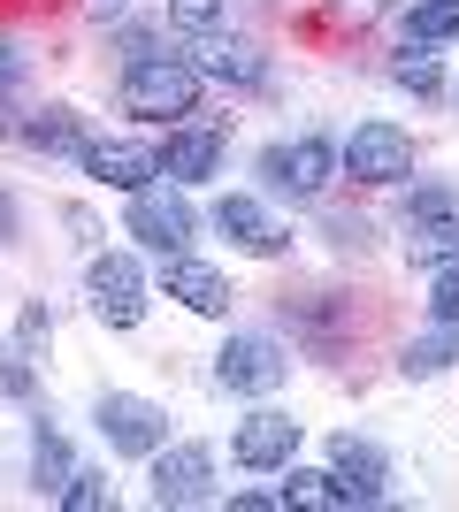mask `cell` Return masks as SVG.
I'll return each instance as SVG.
<instances>
[{
	"label": "cell",
	"mask_w": 459,
	"mask_h": 512,
	"mask_svg": "<svg viewBox=\"0 0 459 512\" xmlns=\"http://www.w3.org/2000/svg\"><path fill=\"white\" fill-rule=\"evenodd\" d=\"M146 299H153V283H146V268H138L131 253H92V268H85L92 321H108V329H138V321H146Z\"/></svg>",
	"instance_id": "7"
},
{
	"label": "cell",
	"mask_w": 459,
	"mask_h": 512,
	"mask_svg": "<svg viewBox=\"0 0 459 512\" xmlns=\"http://www.w3.org/2000/svg\"><path fill=\"white\" fill-rule=\"evenodd\" d=\"M92 428H100V444L115 459H153V451L169 444V406H153L138 390H100L92 398Z\"/></svg>",
	"instance_id": "4"
},
{
	"label": "cell",
	"mask_w": 459,
	"mask_h": 512,
	"mask_svg": "<svg viewBox=\"0 0 459 512\" xmlns=\"http://www.w3.org/2000/svg\"><path fill=\"white\" fill-rule=\"evenodd\" d=\"M215 383L230 390V398H276V390L291 383V352L276 337H261V329H238V337L215 352Z\"/></svg>",
	"instance_id": "6"
},
{
	"label": "cell",
	"mask_w": 459,
	"mask_h": 512,
	"mask_svg": "<svg viewBox=\"0 0 459 512\" xmlns=\"http://www.w3.org/2000/svg\"><path fill=\"white\" fill-rule=\"evenodd\" d=\"M39 375H31V352H0V398H31Z\"/></svg>",
	"instance_id": "27"
},
{
	"label": "cell",
	"mask_w": 459,
	"mask_h": 512,
	"mask_svg": "<svg viewBox=\"0 0 459 512\" xmlns=\"http://www.w3.org/2000/svg\"><path fill=\"white\" fill-rule=\"evenodd\" d=\"M429 321H459V260L429 268Z\"/></svg>",
	"instance_id": "25"
},
{
	"label": "cell",
	"mask_w": 459,
	"mask_h": 512,
	"mask_svg": "<svg viewBox=\"0 0 459 512\" xmlns=\"http://www.w3.org/2000/svg\"><path fill=\"white\" fill-rule=\"evenodd\" d=\"M77 161H85L92 184H108V192H123V199L161 184V146H146V138H92Z\"/></svg>",
	"instance_id": "12"
},
{
	"label": "cell",
	"mask_w": 459,
	"mask_h": 512,
	"mask_svg": "<svg viewBox=\"0 0 459 512\" xmlns=\"http://www.w3.org/2000/svg\"><path fill=\"white\" fill-rule=\"evenodd\" d=\"M398 31L421 46H459V0H406L398 8Z\"/></svg>",
	"instance_id": "19"
},
{
	"label": "cell",
	"mask_w": 459,
	"mask_h": 512,
	"mask_svg": "<svg viewBox=\"0 0 459 512\" xmlns=\"http://www.w3.org/2000/svg\"><path fill=\"white\" fill-rule=\"evenodd\" d=\"M23 85V54H16V46H8V39H0V100H8V92H16Z\"/></svg>",
	"instance_id": "29"
},
{
	"label": "cell",
	"mask_w": 459,
	"mask_h": 512,
	"mask_svg": "<svg viewBox=\"0 0 459 512\" xmlns=\"http://www.w3.org/2000/svg\"><path fill=\"white\" fill-rule=\"evenodd\" d=\"M62 505H69V512H108V505H115V490H108V474H92V467H77V474H69V482H62Z\"/></svg>",
	"instance_id": "24"
},
{
	"label": "cell",
	"mask_w": 459,
	"mask_h": 512,
	"mask_svg": "<svg viewBox=\"0 0 459 512\" xmlns=\"http://www.w3.org/2000/svg\"><path fill=\"white\" fill-rule=\"evenodd\" d=\"M192 230H199V214H192V199H184V184H146V192H131V207H123V237H138L146 253H184L192 245Z\"/></svg>",
	"instance_id": "8"
},
{
	"label": "cell",
	"mask_w": 459,
	"mask_h": 512,
	"mask_svg": "<svg viewBox=\"0 0 459 512\" xmlns=\"http://www.w3.org/2000/svg\"><path fill=\"white\" fill-rule=\"evenodd\" d=\"M0 138H8V115H0Z\"/></svg>",
	"instance_id": "34"
},
{
	"label": "cell",
	"mask_w": 459,
	"mask_h": 512,
	"mask_svg": "<svg viewBox=\"0 0 459 512\" xmlns=\"http://www.w3.org/2000/svg\"><path fill=\"white\" fill-rule=\"evenodd\" d=\"M337 8H352V16H375V8H383V0H337Z\"/></svg>",
	"instance_id": "33"
},
{
	"label": "cell",
	"mask_w": 459,
	"mask_h": 512,
	"mask_svg": "<svg viewBox=\"0 0 459 512\" xmlns=\"http://www.w3.org/2000/svg\"><path fill=\"white\" fill-rule=\"evenodd\" d=\"M230 505H238V512H268V505H284V497H268V490H238Z\"/></svg>",
	"instance_id": "30"
},
{
	"label": "cell",
	"mask_w": 459,
	"mask_h": 512,
	"mask_svg": "<svg viewBox=\"0 0 459 512\" xmlns=\"http://www.w3.org/2000/svg\"><path fill=\"white\" fill-rule=\"evenodd\" d=\"M444 367H459V321H437L429 337L398 352V375H444Z\"/></svg>",
	"instance_id": "20"
},
{
	"label": "cell",
	"mask_w": 459,
	"mask_h": 512,
	"mask_svg": "<svg viewBox=\"0 0 459 512\" xmlns=\"http://www.w3.org/2000/svg\"><path fill=\"white\" fill-rule=\"evenodd\" d=\"M23 146H39V153H85L92 138H85V115L77 107H39V115H23Z\"/></svg>",
	"instance_id": "17"
},
{
	"label": "cell",
	"mask_w": 459,
	"mask_h": 512,
	"mask_svg": "<svg viewBox=\"0 0 459 512\" xmlns=\"http://www.w3.org/2000/svg\"><path fill=\"white\" fill-rule=\"evenodd\" d=\"M8 237H16V199L0 192V245H8Z\"/></svg>",
	"instance_id": "31"
},
{
	"label": "cell",
	"mask_w": 459,
	"mask_h": 512,
	"mask_svg": "<svg viewBox=\"0 0 459 512\" xmlns=\"http://www.w3.org/2000/svg\"><path fill=\"white\" fill-rule=\"evenodd\" d=\"M284 505H306V512H322V505H337V482H329V467H299V459H291L284 467Z\"/></svg>",
	"instance_id": "22"
},
{
	"label": "cell",
	"mask_w": 459,
	"mask_h": 512,
	"mask_svg": "<svg viewBox=\"0 0 459 512\" xmlns=\"http://www.w3.org/2000/svg\"><path fill=\"white\" fill-rule=\"evenodd\" d=\"M85 8H92V16H108V23H115L123 8H131V0H85Z\"/></svg>",
	"instance_id": "32"
},
{
	"label": "cell",
	"mask_w": 459,
	"mask_h": 512,
	"mask_svg": "<svg viewBox=\"0 0 459 512\" xmlns=\"http://www.w3.org/2000/svg\"><path fill=\"white\" fill-rule=\"evenodd\" d=\"M192 69H199V77H215V85H238V92L268 85V54L253 39H222V31L192 39Z\"/></svg>",
	"instance_id": "16"
},
{
	"label": "cell",
	"mask_w": 459,
	"mask_h": 512,
	"mask_svg": "<svg viewBox=\"0 0 459 512\" xmlns=\"http://www.w3.org/2000/svg\"><path fill=\"white\" fill-rule=\"evenodd\" d=\"M161 291H169L184 314H199V321H222V314H230V299H238L230 276L207 268V260H192V253H169V260H161Z\"/></svg>",
	"instance_id": "15"
},
{
	"label": "cell",
	"mask_w": 459,
	"mask_h": 512,
	"mask_svg": "<svg viewBox=\"0 0 459 512\" xmlns=\"http://www.w3.org/2000/svg\"><path fill=\"white\" fill-rule=\"evenodd\" d=\"M39 344H54V314L31 299V306L16 314V352H39Z\"/></svg>",
	"instance_id": "26"
},
{
	"label": "cell",
	"mask_w": 459,
	"mask_h": 512,
	"mask_svg": "<svg viewBox=\"0 0 459 512\" xmlns=\"http://www.w3.org/2000/svg\"><path fill=\"white\" fill-rule=\"evenodd\" d=\"M329 482H337V505H383V482H391V459L368 444V436H337L329 444Z\"/></svg>",
	"instance_id": "14"
},
{
	"label": "cell",
	"mask_w": 459,
	"mask_h": 512,
	"mask_svg": "<svg viewBox=\"0 0 459 512\" xmlns=\"http://www.w3.org/2000/svg\"><path fill=\"white\" fill-rule=\"evenodd\" d=\"M398 222H406V260H414V268L459 260V192L452 184H414Z\"/></svg>",
	"instance_id": "5"
},
{
	"label": "cell",
	"mask_w": 459,
	"mask_h": 512,
	"mask_svg": "<svg viewBox=\"0 0 459 512\" xmlns=\"http://www.w3.org/2000/svg\"><path fill=\"white\" fill-rule=\"evenodd\" d=\"M222 161H230V123H199V115H192V123H176L169 146H161V176L184 184V192H192V184H215Z\"/></svg>",
	"instance_id": "10"
},
{
	"label": "cell",
	"mask_w": 459,
	"mask_h": 512,
	"mask_svg": "<svg viewBox=\"0 0 459 512\" xmlns=\"http://www.w3.org/2000/svg\"><path fill=\"white\" fill-rule=\"evenodd\" d=\"M322 237L337 245V253H360V245H368V222H360V214H329Z\"/></svg>",
	"instance_id": "28"
},
{
	"label": "cell",
	"mask_w": 459,
	"mask_h": 512,
	"mask_svg": "<svg viewBox=\"0 0 459 512\" xmlns=\"http://www.w3.org/2000/svg\"><path fill=\"white\" fill-rule=\"evenodd\" d=\"M153 505L161 512L215 505V451L207 444H161L153 451Z\"/></svg>",
	"instance_id": "9"
},
{
	"label": "cell",
	"mask_w": 459,
	"mask_h": 512,
	"mask_svg": "<svg viewBox=\"0 0 459 512\" xmlns=\"http://www.w3.org/2000/svg\"><path fill=\"white\" fill-rule=\"evenodd\" d=\"M199 77L192 54H138V62H123V85H115V100H123V115H138V123H192L199 115Z\"/></svg>",
	"instance_id": "1"
},
{
	"label": "cell",
	"mask_w": 459,
	"mask_h": 512,
	"mask_svg": "<svg viewBox=\"0 0 459 512\" xmlns=\"http://www.w3.org/2000/svg\"><path fill=\"white\" fill-rule=\"evenodd\" d=\"M299 436H306V421L261 406V413H245V421L230 428V459H238V467H253V474H284L291 459H299Z\"/></svg>",
	"instance_id": "11"
},
{
	"label": "cell",
	"mask_w": 459,
	"mask_h": 512,
	"mask_svg": "<svg viewBox=\"0 0 459 512\" xmlns=\"http://www.w3.org/2000/svg\"><path fill=\"white\" fill-rule=\"evenodd\" d=\"M329 176H337V146H329L322 130H299V138H276L261 153V184L291 207H314L329 192Z\"/></svg>",
	"instance_id": "3"
},
{
	"label": "cell",
	"mask_w": 459,
	"mask_h": 512,
	"mask_svg": "<svg viewBox=\"0 0 459 512\" xmlns=\"http://www.w3.org/2000/svg\"><path fill=\"white\" fill-rule=\"evenodd\" d=\"M414 130L398 123H352V138L337 146V176H352V184H368V192H391V184H414Z\"/></svg>",
	"instance_id": "2"
},
{
	"label": "cell",
	"mask_w": 459,
	"mask_h": 512,
	"mask_svg": "<svg viewBox=\"0 0 459 512\" xmlns=\"http://www.w3.org/2000/svg\"><path fill=\"white\" fill-rule=\"evenodd\" d=\"M69 474H77V467H69L62 428H54V421L39 413V421H31V490H39V497H62V482H69Z\"/></svg>",
	"instance_id": "18"
},
{
	"label": "cell",
	"mask_w": 459,
	"mask_h": 512,
	"mask_svg": "<svg viewBox=\"0 0 459 512\" xmlns=\"http://www.w3.org/2000/svg\"><path fill=\"white\" fill-rule=\"evenodd\" d=\"M222 23H230V0H169V31H184V39H207Z\"/></svg>",
	"instance_id": "23"
},
{
	"label": "cell",
	"mask_w": 459,
	"mask_h": 512,
	"mask_svg": "<svg viewBox=\"0 0 459 512\" xmlns=\"http://www.w3.org/2000/svg\"><path fill=\"white\" fill-rule=\"evenodd\" d=\"M391 85H398V92H444V62H437V46L406 39V46L391 54Z\"/></svg>",
	"instance_id": "21"
},
{
	"label": "cell",
	"mask_w": 459,
	"mask_h": 512,
	"mask_svg": "<svg viewBox=\"0 0 459 512\" xmlns=\"http://www.w3.org/2000/svg\"><path fill=\"white\" fill-rule=\"evenodd\" d=\"M215 230L230 237L238 253H253V260H284V253H291V230H284V222H276L253 192H222V199H215Z\"/></svg>",
	"instance_id": "13"
}]
</instances>
